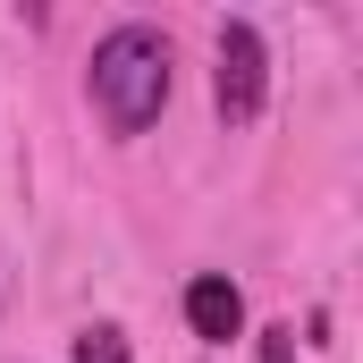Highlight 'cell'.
Returning <instances> with one entry per match:
<instances>
[{
  "label": "cell",
  "mask_w": 363,
  "mask_h": 363,
  "mask_svg": "<svg viewBox=\"0 0 363 363\" xmlns=\"http://www.w3.org/2000/svg\"><path fill=\"white\" fill-rule=\"evenodd\" d=\"M85 85H93V110L110 118V135H144L169 101V43L152 26H110L93 43Z\"/></svg>",
  "instance_id": "1"
},
{
  "label": "cell",
  "mask_w": 363,
  "mask_h": 363,
  "mask_svg": "<svg viewBox=\"0 0 363 363\" xmlns=\"http://www.w3.org/2000/svg\"><path fill=\"white\" fill-rule=\"evenodd\" d=\"M262 93H271V51H262V34H254L245 17H228V26H220L211 101H220V118H228V127H254V118H262Z\"/></svg>",
  "instance_id": "2"
},
{
  "label": "cell",
  "mask_w": 363,
  "mask_h": 363,
  "mask_svg": "<svg viewBox=\"0 0 363 363\" xmlns=\"http://www.w3.org/2000/svg\"><path fill=\"white\" fill-rule=\"evenodd\" d=\"M186 321H194V338H203V347H228V338L245 330V296H237V279L203 271L194 287H186Z\"/></svg>",
  "instance_id": "3"
},
{
  "label": "cell",
  "mask_w": 363,
  "mask_h": 363,
  "mask_svg": "<svg viewBox=\"0 0 363 363\" xmlns=\"http://www.w3.org/2000/svg\"><path fill=\"white\" fill-rule=\"evenodd\" d=\"M77 363H127V330H110V321L77 330Z\"/></svg>",
  "instance_id": "4"
},
{
  "label": "cell",
  "mask_w": 363,
  "mask_h": 363,
  "mask_svg": "<svg viewBox=\"0 0 363 363\" xmlns=\"http://www.w3.org/2000/svg\"><path fill=\"white\" fill-rule=\"evenodd\" d=\"M262 363H296V330H287V321L262 330Z\"/></svg>",
  "instance_id": "5"
}]
</instances>
